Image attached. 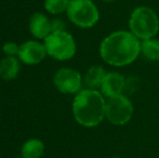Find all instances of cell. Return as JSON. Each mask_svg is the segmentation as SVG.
<instances>
[{
    "mask_svg": "<svg viewBox=\"0 0 159 158\" xmlns=\"http://www.w3.org/2000/svg\"><path fill=\"white\" fill-rule=\"evenodd\" d=\"M106 70L101 65H93L87 70L84 77V84L88 89H94L98 90L103 84L105 76H106Z\"/></svg>",
    "mask_w": 159,
    "mask_h": 158,
    "instance_id": "obj_12",
    "label": "cell"
},
{
    "mask_svg": "<svg viewBox=\"0 0 159 158\" xmlns=\"http://www.w3.org/2000/svg\"><path fill=\"white\" fill-rule=\"evenodd\" d=\"M129 30L141 41L155 38L159 32L158 14L147 6L136 7L129 17Z\"/></svg>",
    "mask_w": 159,
    "mask_h": 158,
    "instance_id": "obj_3",
    "label": "cell"
},
{
    "mask_svg": "<svg viewBox=\"0 0 159 158\" xmlns=\"http://www.w3.org/2000/svg\"><path fill=\"white\" fill-rule=\"evenodd\" d=\"M103 2H106V3H111V2L115 1V0H102Z\"/></svg>",
    "mask_w": 159,
    "mask_h": 158,
    "instance_id": "obj_19",
    "label": "cell"
},
{
    "mask_svg": "<svg viewBox=\"0 0 159 158\" xmlns=\"http://www.w3.org/2000/svg\"><path fill=\"white\" fill-rule=\"evenodd\" d=\"M21 65L16 56H7L0 61V78L4 81H11L19 76Z\"/></svg>",
    "mask_w": 159,
    "mask_h": 158,
    "instance_id": "obj_11",
    "label": "cell"
},
{
    "mask_svg": "<svg viewBox=\"0 0 159 158\" xmlns=\"http://www.w3.org/2000/svg\"><path fill=\"white\" fill-rule=\"evenodd\" d=\"M52 32H63L65 30V22L62 19H54L51 21Z\"/></svg>",
    "mask_w": 159,
    "mask_h": 158,
    "instance_id": "obj_18",
    "label": "cell"
},
{
    "mask_svg": "<svg viewBox=\"0 0 159 158\" xmlns=\"http://www.w3.org/2000/svg\"><path fill=\"white\" fill-rule=\"evenodd\" d=\"M140 79L136 76H129L126 77V81H125V89H124V94L127 97L134 94L138 91L139 87H140Z\"/></svg>",
    "mask_w": 159,
    "mask_h": 158,
    "instance_id": "obj_16",
    "label": "cell"
},
{
    "mask_svg": "<svg viewBox=\"0 0 159 158\" xmlns=\"http://www.w3.org/2000/svg\"><path fill=\"white\" fill-rule=\"evenodd\" d=\"M44 144L41 140L33 139L27 140L24 142L21 148V157L22 158H40L43 155Z\"/></svg>",
    "mask_w": 159,
    "mask_h": 158,
    "instance_id": "obj_13",
    "label": "cell"
},
{
    "mask_svg": "<svg viewBox=\"0 0 159 158\" xmlns=\"http://www.w3.org/2000/svg\"><path fill=\"white\" fill-rule=\"evenodd\" d=\"M53 84L57 91L64 94H77L82 90L84 78L78 70L71 67H62L53 76Z\"/></svg>",
    "mask_w": 159,
    "mask_h": 158,
    "instance_id": "obj_7",
    "label": "cell"
},
{
    "mask_svg": "<svg viewBox=\"0 0 159 158\" xmlns=\"http://www.w3.org/2000/svg\"><path fill=\"white\" fill-rule=\"evenodd\" d=\"M141 55L148 62H159V39L151 38L141 41Z\"/></svg>",
    "mask_w": 159,
    "mask_h": 158,
    "instance_id": "obj_14",
    "label": "cell"
},
{
    "mask_svg": "<svg viewBox=\"0 0 159 158\" xmlns=\"http://www.w3.org/2000/svg\"><path fill=\"white\" fill-rule=\"evenodd\" d=\"M98 52L107 65L125 67L141 55V40L130 30H115L101 41Z\"/></svg>",
    "mask_w": 159,
    "mask_h": 158,
    "instance_id": "obj_1",
    "label": "cell"
},
{
    "mask_svg": "<svg viewBox=\"0 0 159 158\" xmlns=\"http://www.w3.org/2000/svg\"><path fill=\"white\" fill-rule=\"evenodd\" d=\"M19 50H20V46L16 42L13 41H9L6 42L2 47V51L7 56H17L19 54Z\"/></svg>",
    "mask_w": 159,
    "mask_h": 158,
    "instance_id": "obj_17",
    "label": "cell"
},
{
    "mask_svg": "<svg viewBox=\"0 0 159 158\" xmlns=\"http://www.w3.org/2000/svg\"><path fill=\"white\" fill-rule=\"evenodd\" d=\"M66 14L74 25L84 29L92 28L100 20V11L92 0H70Z\"/></svg>",
    "mask_w": 159,
    "mask_h": 158,
    "instance_id": "obj_4",
    "label": "cell"
},
{
    "mask_svg": "<svg viewBox=\"0 0 159 158\" xmlns=\"http://www.w3.org/2000/svg\"><path fill=\"white\" fill-rule=\"evenodd\" d=\"M48 55L44 43L37 40H28L20 44L17 57L22 63L26 65H37L41 63Z\"/></svg>",
    "mask_w": 159,
    "mask_h": 158,
    "instance_id": "obj_8",
    "label": "cell"
},
{
    "mask_svg": "<svg viewBox=\"0 0 159 158\" xmlns=\"http://www.w3.org/2000/svg\"><path fill=\"white\" fill-rule=\"evenodd\" d=\"M30 32L35 38L44 40L52 33L51 20L41 12H36L30 20Z\"/></svg>",
    "mask_w": 159,
    "mask_h": 158,
    "instance_id": "obj_10",
    "label": "cell"
},
{
    "mask_svg": "<svg viewBox=\"0 0 159 158\" xmlns=\"http://www.w3.org/2000/svg\"><path fill=\"white\" fill-rule=\"evenodd\" d=\"M48 55L57 61H67L74 57L77 44L73 35L66 30L52 32L43 40Z\"/></svg>",
    "mask_w": 159,
    "mask_h": 158,
    "instance_id": "obj_5",
    "label": "cell"
},
{
    "mask_svg": "<svg viewBox=\"0 0 159 158\" xmlns=\"http://www.w3.org/2000/svg\"><path fill=\"white\" fill-rule=\"evenodd\" d=\"M70 0H44V9L50 14L57 15L67 11Z\"/></svg>",
    "mask_w": 159,
    "mask_h": 158,
    "instance_id": "obj_15",
    "label": "cell"
},
{
    "mask_svg": "<svg viewBox=\"0 0 159 158\" xmlns=\"http://www.w3.org/2000/svg\"><path fill=\"white\" fill-rule=\"evenodd\" d=\"M111 158H122V157H120V156H114V157H111Z\"/></svg>",
    "mask_w": 159,
    "mask_h": 158,
    "instance_id": "obj_20",
    "label": "cell"
},
{
    "mask_svg": "<svg viewBox=\"0 0 159 158\" xmlns=\"http://www.w3.org/2000/svg\"><path fill=\"white\" fill-rule=\"evenodd\" d=\"M14 158H22V157H14Z\"/></svg>",
    "mask_w": 159,
    "mask_h": 158,
    "instance_id": "obj_21",
    "label": "cell"
},
{
    "mask_svg": "<svg viewBox=\"0 0 159 158\" xmlns=\"http://www.w3.org/2000/svg\"><path fill=\"white\" fill-rule=\"evenodd\" d=\"M88 158H92V157H88Z\"/></svg>",
    "mask_w": 159,
    "mask_h": 158,
    "instance_id": "obj_22",
    "label": "cell"
},
{
    "mask_svg": "<svg viewBox=\"0 0 159 158\" xmlns=\"http://www.w3.org/2000/svg\"><path fill=\"white\" fill-rule=\"evenodd\" d=\"M125 81L126 77L119 72H107L103 84L100 88V91L106 99L116 95L124 94L125 89Z\"/></svg>",
    "mask_w": 159,
    "mask_h": 158,
    "instance_id": "obj_9",
    "label": "cell"
},
{
    "mask_svg": "<svg viewBox=\"0 0 159 158\" xmlns=\"http://www.w3.org/2000/svg\"><path fill=\"white\" fill-rule=\"evenodd\" d=\"M134 106L129 97L125 94L106 99L105 119L114 126H125L133 117Z\"/></svg>",
    "mask_w": 159,
    "mask_h": 158,
    "instance_id": "obj_6",
    "label": "cell"
},
{
    "mask_svg": "<svg viewBox=\"0 0 159 158\" xmlns=\"http://www.w3.org/2000/svg\"><path fill=\"white\" fill-rule=\"evenodd\" d=\"M106 97L100 90L82 89L75 95L71 112L76 122L84 128H94L105 119Z\"/></svg>",
    "mask_w": 159,
    "mask_h": 158,
    "instance_id": "obj_2",
    "label": "cell"
}]
</instances>
